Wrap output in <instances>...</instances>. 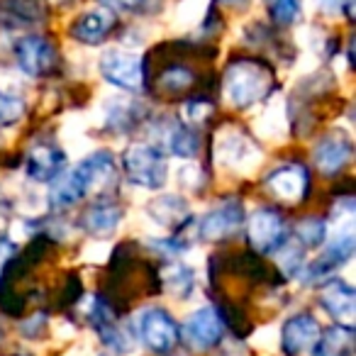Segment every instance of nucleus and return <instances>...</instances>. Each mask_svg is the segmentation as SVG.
<instances>
[{"mask_svg": "<svg viewBox=\"0 0 356 356\" xmlns=\"http://www.w3.org/2000/svg\"><path fill=\"white\" fill-rule=\"evenodd\" d=\"M276 90V74L264 59L237 56L222 71V95L232 108L247 110Z\"/></svg>", "mask_w": 356, "mask_h": 356, "instance_id": "1", "label": "nucleus"}, {"mask_svg": "<svg viewBox=\"0 0 356 356\" xmlns=\"http://www.w3.org/2000/svg\"><path fill=\"white\" fill-rule=\"evenodd\" d=\"M118 166L110 152H95L86 156L64 181L51 188L49 203L54 210H69L79 205L86 195H90L95 188H103L105 184H113Z\"/></svg>", "mask_w": 356, "mask_h": 356, "instance_id": "2", "label": "nucleus"}, {"mask_svg": "<svg viewBox=\"0 0 356 356\" xmlns=\"http://www.w3.org/2000/svg\"><path fill=\"white\" fill-rule=\"evenodd\" d=\"M122 171L129 184L156 191L166 184V156L154 144H129L122 154Z\"/></svg>", "mask_w": 356, "mask_h": 356, "instance_id": "3", "label": "nucleus"}, {"mask_svg": "<svg viewBox=\"0 0 356 356\" xmlns=\"http://www.w3.org/2000/svg\"><path fill=\"white\" fill-rule=\"evenodd\" d=\"M134 334L156 356L171 354L181 344V327L163 307H144L134 320Z\"/></svg>", "mask_w": 356, "mask_h": 356, "instance_id": "4", "label": "nucleus"}, {"mask_svg": "<svg viewBox=\"0 0 356 356\" xmlns=\"http://www.w3.org/2000/svg\"><path fill=\"white\" fill-rule=\"evenodd\" d=\"M15 61L22 74L32 79H49L61 71V56L56 44L44 35H27L15 44Z\"/></svg>", "mask_w": 356, "mask_h": 356, "instance_id": "5", "label": "nucleus"}, {"mask_svg": "<svg viewBox=\"0 0 356 356\" xmlns=\"http://www.w3.org/2000/svg\"><path fill=\"white\" fill-rule=\"evenodd\" d=\"M100 76L115 88L127 93H142L147 90V69L144 59L129 51H105L100 59Z\"/></svg>", "mask_w": 356, "mask_h": 356, "instance_id": "6", "label": "nucleus"}, {"mask_svg": "<svg viewBox=\"0 0 356 356\" xmlns=\"http://www.w3.org/2000/svg\"><path fill=\"white\" fill-rule=\"evenodd\" d=\"M351 220H354V215H351V218H346L344 222H339V229H337L334 237L327 242L325 252H322L320 257H317L315 261L307 266L305 278L310 283H315V281H320V278L334 273L337 268L344 266V264L354 257L356 234H354V222H351Z\"/></svg>", "mask_w": 356, "mask_h": 356, "instance_id": "7", "label": "nucleus"}, {"mask_svg": "<svg viewBox=\"0 0 356 356\" xmlns=\"http://www.w3.org/2000/svg\"><path fill=\"white\" fill-rule=\"evenodd\" d=\"M288 234L286 218L276 208H259L247 222V242L254 254H273Z\"/></svg>", "mask_w": 356, "mask_h": 356, "instance_id": "8", "label": "nucleus"}, {"mask_svg": "<svg viewBox=\"0 0 356 356\" xmlns=\"http://www.w3.org/2000/svg\"><path fill=\"white\" fill-rule=\"evenodd\" d=\"M264 188L273 200L283 205H300L310 193V173L302 163L278 166L264 178Z\"/></svg>", "mask_w": 356, "mask_h": 356, "instance_id": "9", "label": "nucleus"}, {"mask_svg": "<svg viewBox=\"0 0 356 356\" xmlns=\"http://www.w3.org/2000/svg\"><path fill=\"white\" fill-rule=\"evenodd\" d=\"M225 334V320L220 310L215 307H200L186 320L181 330V339L193 351H210L222 341Z\"/></svg>", "mask_w": 356, "mask_h": 356, "instance_id": "10", "label": "nucleus"}, {"mask_svg": "<svg viewBox=\"0 0 356 356\" xmlns=\"http://www.w3.org/2000/svg\"><path fill=\"white\" fill-rule=\"evenodd\" d=\"M149 81L154 83L156 93L163 95V98H186V95H191L195 90L200 74L191 66L188 59H168L163 61L156 76H147V86Z\"/></svg>", "mask_w": 356, "mask_h": 356, "instance_id": "11", "label": "nucleus"}, {"mask_svg": "<svg viewBox=\"0 0 356 356\" xmlns=\"http://www.w3.org/2000/svg\"><path fill=\"white\" fill-rule=\"evenodd\" d=\"M244 225V208L239 200H225L198 220V237L203 242H225Z\"/></svg>", "mask_w": 356, "mask_h": 356, "instance_id": "12", "label": "nucleus"}, {"mask_svg": "<svg viewBox=\"0 0 356 356\" xmlns=\"http://www.w3.org/2000/svg\"><path fill=\"white\" fill-rule=\"evenodd\" d=\"M351 156H354V144L351 137L344 134L341 129H332L325 137L317 139L315 149H312V161L325 176H337L349 166Z\"/></svg>", "mask_w": 356, "mask_h": 356, "instance_id": "13", "label": "nucleus"}, {"mask_svg": "<svg viewBox=\"0 0 356 356\" xmlns=\"http://www.w3.org/2000/svg\"><path fill=\"white\" fill-rule=\"evenodd\" d=\"M115 30H118V15H115V10L103 6V8H95V10H88L76 17L69 32L81 44L98 47V44H103Z\"/></svg>", "mask_w": 356, "mask_h": 356, "instance_id": "14", "label": "nucleus"}, {"mask_svg": "<svg viewBox=\"0 0 356 356\" xmlns=\"http://www.w3.org/2000/svg\"><path fill=\"white\" fill-rule=\"evenodd\" d=\"M320 325L310 312H298L288 317L281 327V349L286 356H300L302 351L312 349L320 337Z\"/></svg>", "mask_w": 356, "mask_h": 356, "instance_id": "15", "label": "nucleus"}, {"mask_svg": "<svg viewBox=\"0 0 356 356\" xmlns=\"http://www.w3.org/2000/svg\"><path fill=\"white\" fill-rule=\"evenodd\" d=\"M320 305L337 320V325L354 327L356 315V293L341 278H330L320 288Z\"/></svg>", "mask_w": 356, "mask_h": 356, "instance_id": "16", "label": "nucleus"}, {"mask_svg": "<svg viewBox=\"0 0 356 356\" xmlns=\"http://www.w3.org/2000/svg\"><path fill=\"white\" fill-rule=\"evenodd\" d=\"M25 171L32 181L49 184L56 181L66 171V154L56 144H37L27 152L25 156Z\"/></svg>", "mask_w": 356, "mask_h": 356, "instance_id": "17", "label": "nucleus"}, {"mask_svg": "<svg viewBox=\"0 0 356 356\" xmlns=\"http://www.w3.org/2000/svg\"><path fill=\"white\" fill-rule=\"evenodd\" d=\"M120 220H122V208L113 200H95V203L86 205V210L81 213V229L90 237H110L118 229Z\"/></svg>", "mask_w": 356, "mask_h": 356, "instance_id": "18", "label": "nucleus"}, {"mask_svg": "<svg viewBox=\"0 0 356 356\" xmlns=\"http://www.w3.org/2000/svg\"><path fill=\"white\" fill-rule=\"evenodd\" d=\"M218 159L222 166L239 168L249 161L252 156H257V147H254L252 137L239 127H225L222 132H218Z\"/></svg>", "mask_w": 356, "mask_h": 356, "instance_id": "19", "label": "nucleus"}, {"mask_svg": "<svg viewBox=\"0 0 356 356\" xmlns=\"http://www.w3.org/2000/svg\"><path fill=\"white\" fill-rule=\"evenodd\" d=\"M47 20L42 0H0V27L3 30H25Z\"/></svg>", "mask_w": 356, "mask_h": 356, "instance_id": "20", "label": "nucleus"}, {"mask_svg": "<svg viewBox=\"0 0 356 356\" xmlns=\"http://www.w3.org/2000/svg\"><path fill=\"white\" fill-rule=\"evenodd\" d=\"M88 320L90 325L95 327V332L100 334V339L105 341V344L110 346L113 351H129V341L127 337H124V332L120 330L118 320H115V312L113 307H110V302L105 300H93L90 302V310H88Z\"/></svg>", "mask_w": 356, "mask_h": 356, "instance_id": "21", "label": "nucleus"}, {"mask_svg": "<svg viewBox=\"0 0 356 356\" xmlns=\"http://www.w3.org/2000/svg\"><path fill=\"white\" fill-rule=\"evenodd\" d=\"M163 147L173 154V156L191 159L198 154L200 149V137L191 124L181 122V120H168V124L163 127Z\"/></svg>", "mask_w": 356, "mask_h": 356, "instance_id": "22", "label": "nucleus"}, {"mask_svg": "<svg viewBox=\"0 0 356 356\" xmlns=\"http://www.w3.org/2000/svg\"><path fill=\"white\" fill-rule=\"evenodd\" d=\"M312 356H354V327L332 325L330 330L320 332Z\"/></svg>", "mask_w": 356, "mask_h": 356, "instance_id": "23", "label": "nucleus"}, {"mask_svg": "<svg viewBox=\"0 0 356 356\" xmlns=\"http://www.w3.org/2000/svg\"><path fill=\"white\" fill-rule=\"evenodd\" d=\"M147 210L159 225H166V227H184L186 220H191L188 205L178 195H163L159 200H152Z\"/></svg>", "mask_w": 356, "mask_h": 356, "instance_id": "24", "label": "nucleus"}, {"mask_svg": "<svg viewBox=\"0 0 356 356\" xmlns=\"http://www.w3.org/2000/svg\"><path fill=\"white\" fill-rule=\"evenodd\" d=\"M159 283H161L163 288H168L173 296L186 298L195 286V273H193V268H188L186 264H166V266H161V271H159Z\"/></svg>", "mask_w": 356, "mask_h": 356, "instance_id": "25", "label": "nucleus"}, {"mask_svg": "<svg viewBox=\"0 0 356 356\" xmlns=\"http://www.w3.org/2000/svg\"><path fill=\"white\" fill-rule=\"evenodd\" d=\"M296 239L305 249L320 247V244H325V239H327V225H325V220H317V218L300 220V222H298V227H296Z\"/></svg>", "mask_w": 356, "mask_h": 356, "instance_id": "26", "label": "nucleus"}, {"mask_svg": "<svg viewBox=\"0 0 356 356\" xmlns=\"http://www.w3.org/2000/svg\"><path fill=\"white\" fill-rule=\"evenodd\" d=\"M25 100L17 98L13 93L0 90V129L3 127H13L25 118Z\"/></svg>", "mask_w": 356, "mask_h": 356, "instance_id": "27", "label": "nucleus"}, {"mask_svg": "<svg viewBox=\"0 0 356 356\" xmlns=\"http://www.w3.org/2000/svg\"><path fill=\"white\" fill-rule=\"evenodd\" d=\"M100 3L110 10L129 13V15H154L163 6V0H100Z\"/></svg>", "mask_w": 356, "mask_h": 356, "instance_id": "28", "label": "nucleus"}, {"mask_svg": "<svg viewBox=\"0 0 356 356\" xmlns=\"http://www.w3.org/2000/svg\"><path fill=\"white\" fill-rule=\"evenodd\" d=\"M268 15L278 27H288L300 15V0H268Z\"/></svg>", "mask_w": 356, "mask_h": 356, "instance_id": "29", "label": "nucleus"}, {"mask_svg": "<svg viewBox=\"0 0 356 356\" xmlns=\"http://www.w3.org/2000/svg\"><path fill=\"white\" fill-rule=\"evenodd\" d=\"M213 110H215V105L210 103V100H205V98H195V100H188L186 103V124H200V122H205V120L213 115Z\"/></svg>", "mask_w": 356, "mask_h": 356, "instance_id": "30", "label": "nucleus"}, {"mask_svg": "<svg viewBox=\"0 0 356 356\" xmlns=\"http://www.w3.org/2000/svg\"><path fill=\"white\" fill-rule=\"evenodd\" d=\"M351 3L354 0H320V6L327 13H344L346 17H351Z\"/></svg>", "mask_w": 356, "mask_h": 356, "instance_id": "31", "label": "nucleus"}, {"mask_svg": "<svg viewBox=\"0 0 356 356\" xmlns=\"http://www.w3.org/2000/svg\"><path fill=\"white\" fill-rule=\"evenodd\" d=\"M215 3L222 8H232V10H244L249 6V0H215Z\"/></svg>", "mask_w": 356, "mask_h": 356, "instance_id": "32", "label": "nucleus"}, {"mask_svg": "<svg viewBox=\"0 0 356 356\" xmlns=\"http://www.w3.org/2000/svg\"><path fill=\"white\" fill-rule=\"evenodd\" d=\"M105 356H108V354H105Z\"/></svg>", "mask_w": 356, "mask_h": 356, "instance_id": "33", "label": "nucleus"}]
</instances>
